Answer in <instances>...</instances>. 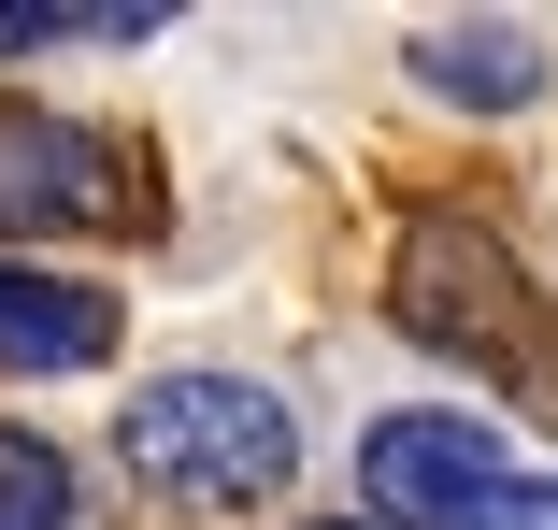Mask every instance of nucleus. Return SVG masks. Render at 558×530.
I'll return each mask as SVG.
<instances>
[{"label": "nucleus", "instance_id": "5", "mask_svg": "<svg viewBox=\"0 0 558 530\" xmlns=\"http://www.w3.org/2000/svg\"><path fill=\"white\" fill-rule=\"evenodd\" d=\"M401 58H415V86L473 100V116L544 100V29H530V15H429V29H401Z\"/></svg>", "mask_w": 558, "mask_h": 530}, {"label": "nucleus", "instance_id": "2", "mask_svg": "<svg viewBox=\"0 0 558 530\" xmlns=\"http://www.w3.org/2000/svg\"><path fill=\"white\" fill-rule=\"evenodd\" d=\"M359 487L401 516V530H558V487L515 473L473 415H373V445H359Z\"/></svg>", "mask_w": 558, "mask_h": 530}, {"label": "nucleus", "instance_id": "3", "mask_svg": "<svg viewBox=\"0 0 558 530\" xmlns=\"http://www.w3.org/2000/svg\"><path fill=\"white\" fill-rule=\"evenodd\" d=\"M401 330L415 345H444V359H487V373H515V387H558V359H544V315H530V287L501 273V244L473 230V216H415L401 230Z\"/></svg>", "mask_w": 558, "mask_h": 530}, {"label": "nucleus", "instance_id": "7", "mask_svg": "<svg viewBox=\"0 0 558 530\" xmlns=\"http://www.w3.org/2000/svg\"><path fill=\"white\" fill-rule=\"evenodd\" d=\"M144 0H0V58H86V44H144Z\"/></svg>", "mask_w": 558, "mask_h": 530}, {"label": "nucleus", "instance_id": "4", "mask_svg": "<svg viewBox=\"0 0 558 530\" xmlns=\"http://www.w3.org/2000/svg\"><path fill=\"white\" fill-rule=\"evenodd\" d=\"M44 230H144V158L86 116L0 100V244H44Z\"/></svg>", "mask_w": 558, "mask_h": 530}, {"label": "nucleus", "instance_id": "1", "mask_svg": "<svg viewBox=\"0 0 558 530\" xmlns=\"http://www.w3.org/2000/svg\"><path fill=\"white\" fill-rule=\"evenodd\" d=\"M116 459L186 516H244V502H272L301 473V415L272 387H244V373H158L116 415Z\"/></svg>", "mask_w": 558, "mask_h": 530}, {"label": "nucleus", "instance_id": "9", "mask_svg": "<svg viewBox=\"0 0 558 530\" xmlns=\"http://www.w3.org/2000/svg\"><path fill=\"white\" fill-rule=\"evenodd\" d=\"M329 530H359V516H329Z\"/></svg>", "mask_w": 558, "mask_h": 530}, {"label": "nucleus", "instance_id": "8", "mask_svg": "<svg viewBox=\"0 0 558 530\" xmlns=\"http://www.w3.org/2000/svg\"><path fill=\"white\" fill-rule=\"evenodd\" d=\"M0 530H72V459L44 431H0Z\"/></svg>", "mask_w": 558, "mask_h": 530}, {"label": "nucleus", "instance_id": "6", "mask_svg": "<svg viewBox=\"0 0 558 530\" xmlns=\"http://www.w3.org/2000/svg\"><path fill=\"white\" fill-rule=\"evenodd\" d=\"M116 287H72V273H29V258H0V359L15 373H100L116 359Z\"/></svg>", "mask_w": 558, "mask_h": 530}]
</instances>
